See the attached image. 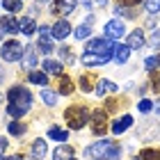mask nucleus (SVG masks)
Listing matches in <instances>:
<instances>
[{
  "instance_id": "1",
  "label": "nucleus",
  "mask_w": 160,
  "mask_h": 160,
  "mask_svg": "<svg viewBox=\"0 0 160 160\" xmlns=\"http://www.w3.org/2000/svg\"><path fill=\"white\" fill-rule=\"evenodd\" d=\"M7 98H9V105H7V114H12L14 119H21L28 110H30V105H32V94L28 92L25 87H18V85L9 89Z\"/></svg>"
},
{
  "instance_id": "2",
  "label": "nucleus",
  "mask_w": 160,
  "mask_h": 160,
  "mask_svg": "<svg viewBox=\"0 0 160 160\" xmlns=\"http://www.w3.org/2000/svg\"><path fill=\"white\" fill-rule=\"evenodd\" d=\"M85 153L94 160H119L121 158V147L117 142L101 140V142H94L89 149H85Z\"/></svg>"
},
{
  "instance_id": "3",
  "label": "nucleus",
  "mask_w": 160,
  "mask_h": 160,
  "mask_svg": "<svg viewBox=\"0 0 160 160\" xmlns=\"http://www.w3.org/2000/svg\"><path fill=\"white\" fill-rule=\"evenodd\" d=\"M64 117H67V123L71 130H80L87 123V119L92 117V112H87L85 105H71V108H67Z\"/></svg>"
},
{
  "instance_id": "4",
  "label": "nucleus",
  "mask_w": 160,
  "mask_h": 160,
  "mask_svg": "<svg viewBox=\"0 0 160 160\" xmlns=\"http://www.w3.org/2000/svg\"><path fill=\"white\" fill-rule=\"evenodd\" d=\"M114 50H117V43L112 39H89L87 41V48L85 53H92V55H101V57H112Z\"/></svg>"
},
{
  "instance_id": "5",
  "label": "nucleus",
  "mask_w": 160,
  "mask_h": 160,
  "mask_svg": "<svg viewBox=\"0 0 160 160\" xmlns=\"http://www.w3.org/2000/svg\"><path fill=\"white\" fill-rule=\"evenodd\" d=\"M23 53H25V48L21 46V41H16V39L5 41L2 43V50H0V55H2L5 62H16V60H21V55H23Z\"/></svg>"
},
{
  "instance_id": "6",
  "label": "nucleus",
  "mask_w": 160,
  "mask_h": 160,
  "mask_svg": "<svg viewBox=\"0 0 160 160\" xmlns=\"http://www.w3.org/2000/svg\"><path fill=\"white\" fill-rule=\"evenodd\" d=\"M89 126L94 135H105L108 133V112L105 110H94L89 117Z\"/></svg>"
},
{
  "instance_id": "7",
  "label": "nucleus",
  "mask_w": 160,
  "mask_h": 160,
  "mask_svg": "<svg viewBox=\"0 0 160 160\" xmlns=\"http://www.w3.org/2000/svg\"><path fill=\"white\" fill-rule=\"evenodd\" d=\"M73 9H76V0H53V5H50V12L55 16H69Z\"/></svg>"
},
{
  "instance_id": "8",
  "label": "nucleus",
  "mask_w": 160,
  "mask_h": 160,
  "mask_svg": "<svg viewBox=\"0 0 160 160\" xmlns=\"http://www.w3.org/2000/svg\"><path fill=\"white\" fill-rule=\"evenodd\" d=\"M50 39H53V30H50L48 25H41L39 28V46H41V53H46V55L53 53V43H50Z\"/></svg>"
},
{
  "instance_id": "9",
  "label": "nucleus",
  "mask_w": 160,
  "mask_h": 160,
  "mask_svg": "<svg viewBox=\"0 0 160 160\" xmlns=\"http://www.w3.org/2000/svg\"><path fill=\"white\" fill-rule=\"evenodd\" d=\"M123 32H126V28H123V21H117V18H112L110 23H105V37L108 39H121L123 37Z\"/></svg>"
},
{
  "instance_id": "10",
  "label": "nucleus",
  "mask_w": 160,
  "mask_h": 160,
  "mask_svg": "<svg viewBox=\"0 0 160 160\" xmlns=\"http://www.w3.org/2000/svg\"><path fill=\"white\" fill-rule=\"evenodd\" d=\"M53 158H55V160H78L73 147H69V144H62V147H57V149L53 151Z\"/></svg>"
},
{
  "instance_id": "11",
  "label": "nucleus",
  "mask_w": 160,
  "mask_h": 160,
  "mask_svg": "<svg viewBox=\"0 0 160 160\" xmlns=\"http://www.w3.org/2000/svg\"><path fill=\"white\" fill-rule=\"evenodd\" d=\"M130 126H133V117H130V114H123V117H119L117 121L112 123V133L114 135H121V133H126Z\"/></svg>"
},
{
  "instance_id": "12",
  "label": "nucleus",
  "mask_w": 160,
  "mask_h": 160,
  "mask_svg": "<svg viewBox=\"0 0 160 160\" xmlns=\"http://www.w3.org/2000/svg\"><path fill=\"white\" fill-rule=\"evenodd\" d=\"M37 48L34 46H28L25 48V53H23V60H21V64H23V69H28V71H34V64H37Z\"/></svg>"
},
{
  "instance_id": "13",
  "label": "nucleus",
  "mask_w": 160,
  "mask_h": 160,
  "mask_svg": "<svg viewBox=\"0 0 160 160\" xmlns=\"http://www.w3.org/2000/svg\"><path fill=\"white\" fill-rule=\"evenodd\" d=\"M0 25H2V30L9 32V34L21 32V21H16L14 16H2V18H0Z\"/></svg>"
},
{
  "instance_id": "14",
  "label": "nucleus",
  "mask_w": 160,
  "mask_h": 160,
  "mask_svg": "<svg viewBox=\"0 0 160 160\" xmlns=\"http://www.w3.org/2000/svg\"><path fill=\"white\" fill-rule=\"evenodd\" d=\"M69 34H71V25L67 21H57L53 25V39H67Z\"/></svg>"
},
{
  "instance_id": "15",
  "label": "nucleus",
  "mask_w": 160,
  "mask_h": 160,
  "mask_svg": "<svg viewBox=\"0 0 160 160\" xmlns=\"http://www.w3.org/2000/svg\"><path fill=\"white\" fill-rule=\"evenodd\" d=\"M96 96H105V94H114L117 92V85L114 82H110V80H98L96 82Z\"/></svg>"
},
{
  "instance_id": "16",
  "label": "nucleus",
  "mask_w": 160,
  "mask_h": 160,
  "mask_svg": "<svg viewBox=\"0 0 160 160\" xmlns=\"http://www.w3.org/2000/svg\"><path fill=\"white\" fill-rule=\"evenodd\" d=\"M126 46H130V50H135V48H142L144 46V32L137 28V30L130 32V37H128V43Z\"/></svg>"
},
{
  "instance_id": "17",
  "label": "nucleus",
  "mask_w": 160,
  "mask_h": 160,
  "mask_svg": "<svg viewBox=\"0 0 160 160\" xmlns=\"http://www.w3.org/2000/svg\"><path fill=\"white\" fill-rule=\"evenodd\" d=\"M82 62L87 67H101V64H108L110 57H101V55H92V53H85L82 55Z\"/></svg>"
},
{
  "instance_id": "18",
  "label": "nucleus",
  "mask_w": 160,
  "mask_h": 160,
  "mask_svg": "<svg viewBox=\"0 0 160 160\" xmlns=\"http://www.w3.org/2000/svg\"><path fill=\"white\" fill-rule=\"evenodd\" d=\"M57 87H60V94H71L73 92V80L69 76H57Z\"/></svg>"
},
{
  "instance_id": "19",
  "label": "nucleus",
  "mask_w": 160,
  "mask_h": 160,
  "mask_svg": "<svg viewBox=\"0 0 160 160\" xmlns=\"http://www.w3.org/2000/svg\"><path fill=\"white\" fill-rule=\"evenodd\" d=\"M21 32H23L25 37H32V34L37 32V23H34V18H21Z\"/></svg>"
},
{
  "instance_id": "20",
  "label": "nucleus",
  "mask_w": 160,
  "mask_h": 160,
  "mask_svg": "<svg viewBox=\"0 0 160 160\" xmlns=\"http://www.w3.org/2000/svg\"><path fill=\"white\" fill-rule=\"evenodd\" d=\"M46 142H43V140H34L32 142V158L34 160H41L43 156H46Z\"/></svg>"
},
{
  "instance_id": "21",
  "label": "nucleus",
  "mask_w": 160,
  "mask_h": 160,
  "mask_svg": "<svg viewBox=\"0 0 160 160\" xmlns=\"http://www.w3.org/2000/svg\"><path fill=\"white\" fill-rule=\"evenodd\" d=\"M43 71L50 76H62V64L55 60H43Z\"/></svg>"
},
{
  "instance_id": "22",
  "label": "nucleus",
  "mask_w": 160,
  "mask_h": 160,
  "mask_svg": "<svg viewBox=\"0 0 160 160\" xmlns=\"http://www.w3.org/2000/svg\"><path fill=\"white\" fill-rule=\"evenodd\" d=\"M28 80H30L32 85H41V87H46V82H48V76H46V71H30Z\"/></svg>"
},
{
  "instance_id": "23",
  "label": "nucleus",
  "mask_w": 160,
  "mask_h": 160,
  "mask_svg": "<svg viewBox=\"0 0 160 160\" xmlns=\"http://www.w3.org/2000/svg\"><path fill=\"white\" fill-rule=\"evenodd\" d=\"M48 137H53L55 142H67V137H69V130H64L60 126H53L48 130Z\"/></svg>"
},
{
  "instance_id": "24",
  "label": "nucleus",
  "mask_w": 160,
  "mask_h": 160,
  "mask_svg": "<svg viewBox=\"0 0 160 160\" xmlns=\"http://www.w3.org/2000/svg\"><path fill=\"white\" fill-rule=\"evenodd\" d=\"M94 85H96V80H94L92 73H82L80 76V87H82V92H94Z\"/></svg>"
},
{
  "instance_id": "25",
  "label": "nucleus",
  "mask_w": 160,
  "mask_h": 160,
  "mask_svg": "<svg viewBox=\"0 0 160 160\" xmlns=\"http://www.w3.org/2000/svg\"><path fill=\"white\" fill-rule=\"evenodd\" d=\"M130 57V46H117V50H114V60H117L119 64H123Z\"/></svg>"
},
{
  "instance_id": "26",
  "label": "nucleus",
  "mask_w": 160,
  "mask_h": 160,
  "mask_svg": "<svg viewBox=\"0 0 160 160\" xmlns=\"http://www.w3.org/2000/svg\"><path fill=\"white\" fill-rule=\"evenodd\" d=\"M7 130H9L12 135H16V137H21V135H25V123H21V121H9V126H7Z\"/></svg>"
},
{
  "instance_id": "27",
  "label": "nucleus",
  "mask_w": 160,
  "mask_h": 160,
  "mask_svg": "<svg viewBox=\"0 0 160 160\" xmlns=\"http://www.w3.org/2000/svg\"><path fill=\"white\" fill-rule=\"evenodd\" d=\"M142 160H160V149H142Z\"/></svg>"
},
{
  "instance_id": "28",
  "label": "nucleus",
  "mask_w": 160,
  "mask_h": 160,
  "mask_svg": "<svg viewBox=\"0 0 160 160\" xmlns=\"http://www.w3.org/2000/svg\"><path fill=\"white\" fill-rule=\"evenodd\" d=\"M41 98H43V103H46V105H55L57 103V94L53 89H43L41 92Z\"/></svg>"
},
{
  "instance_id": "29",
  "label": "nucleus",
  "mask_w": 160,
  "mask_h": 160,
  "mask_svg": "<svg viewBox=\"0 0 160 160\" xmlns=\"http://www.w3.org/2000/svg\"><path fill=\"white\" fill-rule=\"evenodd\" d=\"M2 7L7 12H21L23 2H21V0H2Z\"/></svg>"
},
{
  "instance_id": "30",
  "label": "nucleus",
  "mask_w": 160,
  "mask_h": 160,
  "mask_svg": "<svg viewBox=\"0 0 160 160\" xmlns=\"http://www.w3.org/2000/svg\"><path fill=\"white\" fill-rule=\"evenodd\" d=\"M89 34H92V28L87 25V23L76 28V39H89Z\"/></svg>"
},
{
  "instance_id": "31",
  "label": "nucleus",
  "mask_w": 160,
  "mask_h": 160,
  "mask_svg": "<svg viewBox=\"0 0 160 160\" xmlns=\"http://www.w3.org/2000/svg\"><path fill=\"white\" fill-rule=\"evenodd\" d=\"M144 67H147V69H158V67H160V55L147 57V60H144Z\"/></svg>"
},
{
  "instance_id": "32",
  "label": "nucleus",
  "mask_w": 160,
  "mask_h": 160,
  "mask_svg": "<svg viewBox=\"0 0 160 160\" xmlns=\"http://www.w3.org/2000/svg\"><path fill=\"white\" fill-rule=\"evenodd\" d=\"M144 7H147L149 14H158V12H160V0H147Z\"/></svg>"
},
{
  "instance_id": "33",
  "label": "nucleus",
  "mask_w": 160,
  "mask_h": 160,
  "mask_svg": "<svg viewBox=\"0 0 160 160\" xmlns=\"http://www.w3.org/2000/svg\"><path fill=\"white\" fill-rule=\"evenodd\" d=\"M153 108H156V105L151 103L149 98H144V101H140V103H137V110H140V112H144V114H147V112H151Z\"/></svg>"
},
{
  "instance_id": "34",
  "label": "nucleus",
  "mask_w": 160,
  "mask_h": 160,
  "mask_svg": "<svg viewBox=\"0 0 160 160\" xmlns=\"http://www.w3.org/2000/svg\"><path fill=\"white\" fill-rule=\"evenodd\" d=\"M151 89H153V94H160V73L158 71L151 73Z\"/></svg>"
},
{
  "instance_id": "35",
  "label": "nucleus",
  "mask_w": 160,
  "mask_h": 160,
  "mask_svg": "<svg viewBox=\"0 0 160 160\" xmlns=\"http://www.w3.org/2000/svg\"><path fill=\"white\" fill-rule=\"evenodd\" d=\"M60 55H62V57H64V60H67L69 64L73 62V53H71V48H67V46H62V48H60Z\"/></svg>"
},
{
  "instance_id": "36",
  "label": "nucleus",
  "mask_w": 160,
  "mask_h": 160,
  "mask_svg": "<svg viewBox=\"0 0 160 160\" xmlns=\"http://www.w3.org/2000/svg\"><path fill=\"white\" fill-rule=\"evenodd\" d=\"M151 46H153V48H160V30L153 32V37H151Z\"/></svg>"
},
{
  "instance_id": "37",
  "label": "nucleus",
  "mask_w": 160,
  "mask_h": 160,
  "mask_svg": "<svg viewBox=\"0 0 160 160\" xmlns=\"http://www.w3.org/2000/svg\"><path fill=\"white\" fill-rule=\"evenodd\" d=\"M7 147H9V142H7V137H0V156L7 151Z\"/></svg>"
},
{
  "instance_id": "38",
  "label": "nucleus",
  "mask_w": 160,
  "mask_h": 160,
  "mask_svg": "<svg viewBox=\"0 0 160 160\" xmlns=\"http://www.w3.org/2000/svg\"><path fill=\"white\" fill-rule=\"evenodd\" d=\"M137 2H142V0H119V5H128V7H133Z\"/></svg>"
},
{
  "instance_id": "39",
  "label": "nucleus",
  "mask_w": 160,
  "mask_h": 160,
  "mask_svg": "<svg viewBox=\"0 0 160 160\" xmlns=\"http://www.w3.org/2000/svg\"><path fill=\"white\" fill-rule=\"evenodd\" d=\"M0 160H21L18 156H0Z\"/></svg>"
},
{
  "instance_id": "40",
  "label": "nucleus",
  "mask_w": 160,
  "mask_h": 160,
  "mask_svg": "<svg viewBox=\"0 0 160 160\" xmlns=\"http://www.w3.org/2000/svg\"><path fill=\"white\" fill-rule=\"evenodd\" d=\"M156 110H158V114H160V101H158V103H156Z\"/></svg>"
},
{
  "instance_id": "41",
  "label": "nucleus",
  "mask_w": 160,
  "mask_h": 160,
  "mask_svg": "<svg viewBox=\"0 0 160 160\" xmlns=\"http://www.w3.org/2000/svg\"><path fill=\"white\" fill-rule=\"evenodd\" d=\"M2 34H5V30H2V25H0V39H2Z\"/></svg>"
},
{
  "instance_id": "42",
  "label": "nucleus",
  "mask_w": 160,
  "mask_h": 160,
  "mask_svg": "<svg viewBox=\"0 0 160 160\" xmlns=\"http://www.w3.org/2000/svg\"><path fill=\"white\" fill-rule=\"evenodd\" d=\"M2 78H5V73H2V69H0V82H2Z\"/></svg>"
},
{
  "instance_id": "43",
  "label": "nucleus",
  "mask_w": 160,
  "mask_h": 160,
  "mask_svg": "<svg viewBox=\"0 0 160 160\" xmlns=\"http://www.w3.org/2000/svg\"><path fill=\"white\" fill-rule=\"evenodd\" d=\"M39 2H50V0H39Z\"/></svg>"
},
{
  "instance_id": "44",
  "label": "nucleus",
  "mask_w": 160,
  "mask_h": 160,
  "mask_svg": "<svg viewBox=\"0 0 160 160\" xmlns=\"http://www.w3.org/2000/svg\"><path fill=\"white\" fill-rule=\"evenodd\" d=\"M133 160H142V158H133Z\"/></svg>"
}]
</instances>
